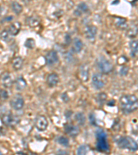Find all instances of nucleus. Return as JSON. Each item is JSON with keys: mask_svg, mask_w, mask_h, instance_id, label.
<instances>
[{"mask_svg": "<svg viewBox=\"0 0 138 155\" xmlns=\"http://www.w3.org/2000/svg\"><path fill=\"white\" fill-rule=\"evenodd\" d=\"M26 22L28 26L31 27V28H35L40 24V19L37 17L31 16L27 17Z\"/></svg>", "mask_w": 138, "mask_h": 155, "instance_id": "a211bd4d", "label": "nucleus"}, {"mask_svg": "<svg viewBox=\"0 0 138 155\" xmlns=\"http://www.w3.org/2000/svg\"><path fill=\"white\" fill-rule=\"evenodd\" d=\"M79 77L82 81L86 82L89 79V67L87 64H83L79 69Z\"/></svg>", "mask_w": 138, "mask_h": 155, "instance_id": "1a4fd4ad", "label": "nucleus"}, {"mask_svg": "<svg viewBox=\"0 0 138 155\" xmlns=\"http://www.w3.org/2000/svg\"><path fill=\"white\" fill-rule=\"evenodd\" d=\"M15 86L18 91H23L27 86V83L23 77H18L15 81Z\"/></svg>", "mask_w": 138, "mask_h": 155, "instance_id": "5701e85b", "label": "nucleus"}, {"mask_svg": "<svg viewBox=\"0 0 138 155\" xmlns=\"http://www.w3.org/2000/svg\"><path fill=\"white\" fill-rule=\"evenodd\" d=\"M128 72H129V68L126 66H124L122 67L121 71H120V74H121L122 76H125L128 74Z\"/></svg>", "mask_w": 138, "mask_h": 155, "instance_id": "2f4dec72", "label": "nucleus"}, {"mask_svg": "<svg viewBox=\"0 0 138 155\" xmlns=\"http://www.w3.org/2000/svg\"><path fill=\"white\" fill-rule=\"evenodd\" d=\"M24 46L29 49L34 48L35 46V41L32 38L27 39L24 43Z\"/></svg>", "mask_w": 138, "mask_h": 155, "instance_id": "c756f323", "label": "nucleus"}, {"mask_svg": "<svg viewBox=\"0 0 138 155\" xmlns=\"http://www.w3.org/2000/svg\"><path fill=\"white\" fill-rule=\"evenodd\" d=\"M48 125H49L48 120L46 118V117L43 115H39L37 117L35 122V126L36 129L40 132L46 130Z\"/></svg>", "mask_w": 138, "mask_h": 155, "instance_id": "0eeeda50", "label": "nucleus"}, {"mask_svg": "<svg viewBox=\"0 0 138 155\" xmlns=\"http://www.w3.org/2000/svg\"><path fill=\"white\" fill-rule=\"evenodd\" d=\"M8 93L6 90L0 89V100L1 101H5V100L8 99Z\"/></svg>", "mask_w": 138, "mask_h": 155, "instance_id": "7c9ffc66", "label": "nucleus"}, {"mask_svg": "<svg viewBox=\"0 0 138 155\" xmlns=\"http://www.w3.org/2000/svg\"><path fill=\"white\" fill-rule=\"evenodd\" d=\"M96 148L100 152H109L110 146L107 141V135L103 130L96 131Z\"/></svg>", "mask_w": 138, "mask_h": 155, "instance_id": "7ed1b4c3", "label": "nucleus"}, {"mask_svg": "<svg viewBox=\"0 0 138 155\" xmlns=\"http://www.w3.org/2000/svg\"><path fill=\"white\" fill-rule=\"evenodd\" d=\"M2 122L5 126L8 127H14L19 122V119L11 113L5 114L2 117Z\"/></svg>", "mask_w": 138, "mask_h": 155, "instance_id": "39448f33", "label": "nucleus"}, {"mask_svg": "<svg viewBox=\"0 0 138 155\" xmlns=\"http://www.w3.org/2000/svg\"><path fill=\"white\" fill-rule=\"evenodd\" d=\"M2 84L5 87H11L12 85V80L8 72H5L1 75Z\"/></svg>", "mask_w": 138, "mask_h": 155, "instance_id": "ddd939ff", "label": "nucleus"}, {"mask_svg": "<svg viewBox=\"0 0 138 155\" xmlns=\"http://www.w3.org/2000/svg\"><path fill=\"white\" fill-rule=\"evenodd\" d=\"M88 11H89V7H88L87 4L84 3V2H82L77 6L76 10L74 12V14L77 17H80Z\"/></svg>", "mask_w": 138, "mask_h": 155, "instance_id": "f3484780", "label": "nucleus"}, {"mask_svg": "<svg viewBox=\"0 0 138 155\" xmlns=\"http://www.w3.org/2000/svg\"><path fill=\"white\" fill-rule=\"evenodd\" d=\"M24 64V60L21 57H16L12 59V68H13L15 71H19L21 69L23 66Z\"/></svg>", "mask_w": 138, "mask_h": 155, "instance_id": "412c9836", "label": "nucleus"}, {"mask_svg": "<svg viewBox=\"0 0 138 155\" xmlns=\"http://www.w3.org/2000/svg\"><path fill=\"white\" fill-rule=\"evenodd\" d=\"M96 64L98 69L103 74H109L113 70V66L109 59L101 56L96 59Z\"/></svg>", "mask_w": 138, "mask_h": 155, "instance_id": "20e7f679", "label": "nucleus"}, {"mask_svg": "<svg viewBox=\"0 0 138 155\" xmlns=\"http://www.w3.org/2000/svg\"><path fill=\"white\" fill-rule=\"evenodd\" d=\"M129 47L130 50V54L133 57H135L138 53V40H133L130 42Z\"/></svg>", "mask_w": 138, "mask_h": 155, "instance_id": "4be33fe9", "label": "nucleus"}, {"mask_svg": "<svg viewBox=\"0 0 138 155\" xmlns=\"http://www.w3.org/2000/svg\"><path fill=\"white\" fill-rule=\"evenodd\" d=\"M90 121H91V124H92L93 125H95V119L93 114L90 115Z\"/></svg>", "mask_w": 138, "mask_h": 155, "instance_id": "473e14b6", "label": "nucleus"}, {"mask_svg": "<svg viewBox=\"0 0 138 155\" xmlns=\"http://www.w3.org/2000/svg\"><path fill=\"white\" fill-rule=\"evenodd\" d=\"M11 35L10 34L8 30H4V31H2L1 32V33H0V38L4 41H8V40L11 39L10 38V36Z\"/></svg>", "mask_w": 138, "mask_h": 155, "instance_id": "bb28decb", "label": "nucleus"}, {"mask_svg": "<svg viewBox=\"0 0 138 155\" xmlns=\"http://www.w3.org/2000/svg\"><path fill=\"white\" fill-rule=\"evenodd\" d=\"M64 131L70 137H75L78 135L79 133V127L72 124H65L64 125Z\"/></svg>", "mask_w": 138, "mask_h": 155, "instance_id": "9d476101", "label": "nucleus"}, {"mask_svg": "<svg viewBox=\"0 0 138 155\" xmlns=\"http://www.w3.org/2000/svg\"><path fill=\"white\" fill-rule=\"evenodd\" d=\"M75 119L77 121V123L80 126L84 125L85 122H86V117H85L84 114L82 112H77V113L75 114Z\"/></svg>", "mask_w": 138, "mask_h": 155, "instance_id": "393cba45", "label": "nucleus"}, {"mask_svg": "<svg viewBox=\"0 0 138 155\" xmlns=\"http://www.w3.org/2000/svg\"><path fill=\"white\" fill-rule=\"evenodd\" d=\"M57 142H58L59 144L61 145V146H63L64 147H68L69 146V139L63 136L58 137V139H57Z\"/></svg>", "mask_w": 138, "mask_h": 155, "instance_id": "cd10ccee", "label": "nucleus"}, {"mask_svg": "<svg viewBox=\"0 0 138 155\" xmlns=\"http://www.w3.org/2000/svg\"><path fill=\"white\" fill-rule=\"evenodd\" d=\"M107 99L106 94L104 93V92H101V93H99L98 95L97 96V101L98 102L99 105H103L104 104V102L106 101Z\"/></svg>", "mask_w": 138, "mask_h": 155, "instance_id": "c85d7f7f", "label": "nucleus"}, {"mask_svg": "<svg viewBox=\"0 0 138 155\" xmlns=\"http://www.w3.org/2000/svg\"><path fill=\"white\" fill-rule=\"evenodd\" d=\"M22 28V24L19 21H15L11 24L8 28V31L12 36H16L18 35Z\"/></svg>", "mask_w": 138, "mask_h": 155, "instance_id": "2eb2a0df", "label": "nucleus"}, {"mask_svg": "<svg viewBox=\"0 0 138 155\" xmlns=\"http://www.w3.org/2000/svg\"><path fill=\"white\" fill-rule=\"evenodd\" d=\"M59 81V75L56 73L49 74L47 77L46 83L50 87H55L58 84Z\"/></svg>", "mask_w": 138, "mask_h": 155, "instance_id": "4468645a", "label": "nucleus"}, {"mask_svg": "<svg viewBox=\"0 0 138 155\" xmlns=\"http://www.w3.org/2000/svg\"><path fill=\"white\" fill-rule=\"evenodd\" d=\"M115 143L119 148L126 149L131 152H135L138 150V144L136 141L129 136L116 135L113 137Z\"/></svg>", "mask_w": 138, "mask_h": 155, "instance_id": "f03ea898", "label": "nucleus"}, {"mask_svg": "<svg viewBox=\"0 0 138 155\" xmlns=\"http://www.w3.org/2000/svg\"><path fill=\"white\" fill-rule=\"evenodd\" d=\"M92 85L96 90H100L104 86V81L99 74H95L92 77Z\"/></svg>", "mask_w": 138, "mask_h": 155, "instance_id": "f8f14e48", "label": "nucleus"}, {"mask_svg": "<svg viewBox=\"0 0 138 155\" xmlns=\"http://www.w3.org/2000/svg\"><path fill=\"white\" fill-rule=\"evenodd\" d=\"M11 8L12 11H13L16 15H19L23 11V7L21 4L17 2H13L11 4Z\"/></svg>", "mask_w": 138, "mask_h": 155, "instance_id": "b1692460", "label": "nucleus"}, {"mask_svg": "<svg viewBox=\"0 0 138 155\" xmlns=\"http://www.w3.org/2000/svg\"><path fill=\"white\" fill-rule=\"evenodd\" d=\"M89 151V147L86 145H82V146H79L77 149V154L80 155L86 154Z\"/></svg>", "mask_w": 138, "mask_h": 155, "instance_id": "a878e982", "label": "nucleus"}, {"mask_svg": "<svg viewBox=\"0 0 138 155\" xmlns=\"http://www.w3.org/2000/svg\"><path fill=\"white\" fill-rule=\"evenodd\" d=\"M21 1L22 2H24V4H29L32 1V0H21Z\"/></svg>", "mask_w": 138, "mask_h": 155, "instance_id": "72a5a7b5", "label": "nucleus"}, {"mask_svg": "<svg viewBox=\"0 0 138 155\" xmlns=\"http://www.w3.org/2000/svg\"><path fill=\"white\" fill-rule=\"evenodd\" d=\"M97 33V28L93 25H89L85 28L84 35L89 40L95 39Z\"/></svg>", "mask_w": 138, "mask_h": 155, "instance_id": "9b49d317", "label": "nucleus"}, {"mask_svg": "<svg viewBox=\"0 0 138 155\" xmlns=\"http://www.w3.org/2000/svg\"><path fill=\"white\" fill-rule=\"evenodd\" d=\"M45 61L46 64L49 66L57 64L59 61V57L57 55V52L55 51H49L45 56Z\"/></svg>", "mask_w": 138, "mask_h": 155, "instance_id": "6e6552de", "label": "nucleus"}, {"mask_svg": "<svg viewBox=\"0 0 138 155\" xmlns=\"http://www.w3.org/2000/svg\"><path fill=\"white\" fill-rule=\"evenodd\" d=\"M126 36L129 38H135L138 34V28L136 25L132 24L126 28Z\"/></svg>", "mask_w": 138, "mask_h": 155, "instance_id": "6ab92c4d", "label": "nucleus"}, {"mask_svg": "<svg viewBox=\"0 0 138 155\" xmlns=\"http://www.w3.org/2000/svg\"><path fill=\"white\" fill-rule=\"evenodd\" d=\"M10 104H11L12 108L15 110H19L22 109L24 106V100L23 97L19 94H15L12 97Z\"/></svg>", "mask_w": 138, "mask_h": 155, "instance_id": "423d86ee", "label": "nucleus"}, {"mask_svg": "<svg viewBox=\"0 0 138 155\" xmlns=\"http://www.w3.org/2000/svg\"><path fill=\"white\" fill-rule=\"evenodd\" d=\"M119 104L124 114H130L138 109V98L134 94L122 95L119 99Z\"/></svg>", "mask_w": 138, "mask_h": 155, "instance_id": "f257e3e1", "label": "nucleus"}, {"mask_svg": "<svg viewBox=\"0 0 138 155\" xmlns=\"http://www.w3.org/2000/svg\"><path fill=\"white\" fill-rule=\"evenodd\" d=\"M114 24L115 26L117 27V28L124 30L126 29L127 28V21L126 19L122 17H114Z\"/></svg>", "mask_w": 138, "mask_h": 155, "instance_id": "dca6fc26", "label": "nucleus"}, {"mask_svg": "<svg viewBox=\"0 0 138 155\" xmlns=\"http://www.w3.org/2000/svg\"><path fill=\"white\" fill-rule=\"evenodd\" d=\"M83 46H84V44H83V42L81 39L77 38V37L73 39V41H72V50L75 52L79 53V52H81Z\"/></svg>", "mask_w": 138, "mask_h": 155, "instance_id": "aec40b11", "label": "nucleus"}]
</instances>
